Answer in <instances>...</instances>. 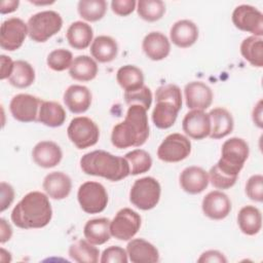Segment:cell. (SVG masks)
<instances>
[{
  "label": "cell",
  "mask_w": 263,
  "mask_h": 263,
  "mask_svg": "<svg viewBox=\"0 0 263 263\" xmlns=\"http://www.w3.org/2000/svg\"><path fill=\"white\" fill-rule=\"evenodd\" d=\"M52 218L48 195L40 191L27 193L13 208L11 221L22 229L45 227Z\"/></svg>",
  "instance_id": "obj_1"
},
{
  "label": "cell",
  "mask_w": 263,
  "mask_h": 263,
  "mask_svg": "<svg viewBox=\"0 0 263 263\" xmlns=\"http://www.w3.org/2000/svg\"><path fill=\"white\" fill-rule=\"evenodd\" d=\"M149 137L147 110L140 105H130L123 121L117 123L111 134V142L118 149L142 146Z\"/></svg>",
  "instance_id": "obj_2"
},
{
  "label": "cell",
  "mask_w": 263,
  "mask_h": 263,
  "mask_svg": "<svg viewBox=\"0 0 263 263\" xmlns=\"http://www.w3.org/2000/svg\"><path fill=\"white\" fill-rule=\"evenodd\" d=\"M83 173L105 178L112 182L120 181L129 175V165L124 157L115 156L104 150H95L80 159Z\"/></svg>",
  "instance_id": "obj_3"
},
{
  "label": "cell",
  "mask_w": 263,
  "mask_h": 263,
  "mask_svg": "<svg viewBox=\"0 0 263 263\" xmlns=\"http://www.w3.org/2000/svg\"><path fill=\"white\" fill-rule=\"evenodd\" d=\"M250 149L248 143L241 138H230L226 140L221 149V158L216 163L225 173L238 177L249 157Z\"/></svg>",
  "instance_id": "obj_4"
},
{
  "label": "cell",
  "mask_w": 263,
  "mask_h": 263,
  "mask_svg": "<svg viewBox=\"0 0 263 263\" xmlns=\"http://www.w3.org/2000/svg\"><path fill=\"white\" fill-rule=\"evenodd\" d=\"M28 35L35 42H45L59 33L63 27V18L53 10H44L33 14L28 21Z\"/></svg>",
  "instance_id": "obj_5"
},
{
  "label": "cell",
  "mask_w": 263,
  "mask_h": 263,
  "mask_svg": "<svg viewBox=\"0 0 263 263\" xmlns=\"http://www.w3.org/2000/svg\"><path fill=\"white\" fill-rule=\"evenodd\" d=\"M161 187L153 177H144L135 181L129 192L130 202L142 211L156 206L160 199Z\"/></svg>",
  "instance_id": "obj_6"
},
{
  "label": "cell",
  "mask_w": 263,
  "mask_h": 263,
  "mask_svg": "<svg viewBox=\"0 0 263 263\" xmlns=\"http://www.w3.org/2000/svg\"><path fill=\"white\" fill-rule=\"evenodd\" d=\"M67 134L70 141L78 149L96 145L100 138V129L97 123L85 116L73 118L67 128Z\"/></svg>",
  "instance_id": "obj_7"
},
{
  "label": "cell",
  "mask_w": 263,
  "mask_h": 263,
  "mask_svg": "<svg viewBox=\"0 0 263 263\" xmlns=\"http://www.w3.org/2000/svg\"><path fill=\"white\" fill-rule=\"evenodd\" d=\"M77 199L82 211L85 213L99 214L107 206L108 193L101 183L88 181L80 185Z\"/></svg>",
  "instance_id": "obj_8"
},
{
  "label": "cell",
  "mask_w": 263,
  "mask_h": 263,
  "mask_svg": "<svg viewBox=\"0 0 263 263\" xmlns=\"http://www.w3.org/2000/svg\"><path fill=\"white\" fill-rule=\"evenodd\" d=\"M140 215L132 209L124 208L117 212L116 216L110 221V233L119 240L132 239L141 227Z\"/></svg>",
  "instance_id": "obj_9"
},
{
  "label": "cell",
  "mask_w": 263,
  "mask_h": 263,
  "mask_svg": "<svg viewBox=\"0 0 263 263\" xmlns=\"http://www.w3.org/2000/svg\"><path fill=\"white\" fill-rule=\"evenodd\" d=\"M191 152L190 140L182 134H171L161 142L157 149V156L165 162H179L189 156Z\"/></svg>",
  "instance_id": "obj_10"
},
{
  "label": "cell",
  "mask_w": 263,
  "mask_h": 263,
  "mask_svg": "<svg viewBox=\"0 0 263 263\" xmlns=\"http://www.w3.org/2000/svg\"><path fill=\"white\" fill-rule=\"evenodd\" d=\"M233 25L253 36L262 37L263 35V14L256 7L248 4H241L235 7L232 12Z\"/></svg>",
  "instance_id": "obj_11"
},
{
  "label": "cell",
  "mask_w": 263,
  "mask_h": 263,
  "mask_svg": "<svg viewBox=\"0 0 263 263\" xmlns=\"http://www.w3.org/2000/svg\"><path fill=\"white\" fill-rule=\"evenodd\" d=\"M28 35V26L18 17L5 20L0 29V45L2 49L14 51L18 49Z\"/></svg>",
  "instance_id": "obj_12"
},
{
  "label": "cell",
  "mask_w": 263,
  "mask_h": 263,
  "mask_svg": "<svg viewBox=\"0 0 263 263\" xmlns=\"http://www.w3.org/2000/svg\"><path fill=\"white\" fill-rule=\"evenodd\" d=\"M41 100L28 93L14 96L9 103V110L14 119L21 122H33L37 120Z\"/></svg>",
  "instance_id": "obj_13"
},
{
  "label": "cell",
  "mask_w": 263,
  "mask_h": 263,
  "mask_svg": "<svg viewBox=\"0 0 263 263\" xmlns=\"http://www.w3.org/2000/svg\"><path fill=\"white\" fill-rule=\"evenodd\" d=\"M183 132L194 140H202L210 136L211 119L202 110H191L183 118Z\"/></svg>",
  "instance_id": "obj_14"
},
{
  "label": "cell",
  "mask_w": 263,
  "mask_h": 263,
  "mask_svg": "<svg viewBox=\"0 0 263 263\" xmlns=\"http://www.w3.org/2000/svg\"><path fill=\"white\" fill-rule=\"evenodd\" d=\"M203 214L212 220H223L231 211L230 198L222 191L209 192L201 203Z\"/></svg>",
  "instance_id": "obj_15"
},
{
  "label": "cell",
  "mask_w": 263,
  "mask_h": 263,
  "mask_svg": "<svg viewBox=\"0 0 263 263\" xmlns=\"http://www.w3.org/2000/svg\"><path fill=\"white\" fill-rule=\"evenodd\" d=\"M186 106L191 110L208 109L213 102V91L209 85L201 81H192L184 88Z\"/></svg>",
  "instance_id": "obj_16"
},
{
  "label": "cell",
  "mask_w": 263,
  "mask_h": 263,
  "mask_svg": "<svg viewBox=\"0 0 263 263\" xmlns=\"http://www.w3.org/2000/svg\"><path fill=\"white\" fill-rule=\"evenodd\" d=\"M32 157L37 165L50 168L61 162L63 152L57 143L52 141H41L33 148Z\"/></svg>",
  "instance_id": "obj_17"
},
{
  "label": "cell",
  "mask_w": 263,
  "mask_h": 263,
  "mask_svg": "<svg viewBox=\"0 0 263 263\" xmlns=\"http://www.w3.org/2000/svg\"><path fill=\"white\" fill-rule=\"evenodd\" d=\"M91 92L83 85H70L64 93V103L66 107L74 114L84 113L91 104Z\"/></svg>",
  "instance_id": "obj_18"
},
{
  "label": "cell",
  "mask_w": 263,
  "mask_h": 263,
  "mask_svg": "<svg viewBox=\"0 0 263 263\" xmlns=\"http://www.w3.org/2000/svg\"><path fill=\"white\" fill-rule=\"evenodd\" d=\"M180 185L189 194H198L209 185V174L199 166H188L180 175Z\"/></svg>",
  "instance_id": "obj_19"
},
{
  "label": "cell",
  "mask_w": 263,
  "mask_h": 263,
  "mask_svg": "<svg viewBox=\"0 0 263 263\" xmlns=\"http://www.w3.org/2000/svg\"><path fill=\"white\" fill-rule=\"evenodd\" d=\"M142 48L150 60L161 61L170 54L171 43L161 32H150L144 37Z\"/></svg>",
  "instance_id": "obj_20"
},
{
  "label": "cell",
  "mask_w": 263,
  "mask_h": 263,
  "mask_svg": "<svg viewBox=\"0 0 263 263\" xmlns=\"http://www.w3.org/2000/svg\"><path fill=\"white\" fill-rule=\"evenodd\" d=\"M43 189L52 199H64L68 197L72 189L70 177L63 172H52L45 176L43 180Z\"/></svg>",
  "instance_id": "obj_21"
},
{
  "label": "cell",
  "mask_w": 263,
  "mask_h": 263,
  "mask_svg": "<svg viewBox=\"0 0 263 263\" xmlns=\"http://www.w3.org/2000/svg\"><path fill=\"white\" fill-rule=\"evenodd\" d=\"M127 257L133 263H155L159 261L156 247L143 238L132 239L126 246Z\"/></svg>",
  "instance_id": "obj_22"
},
{
  "label": "cell",
  "mask_w": 263,
  "mask_h": 263,
  "mask_svg": "<svg viewBox=\"0 0 263 263\" xmlns=\"http://www.w3.org/2000/svg\"><path fill=\"white\" fill-rule=\"evenodd\" d=\"M170 37L176 46L187 48L197 41L198 28L192 21L181 20L172 26Z\"/></svg>",
  "instance_id": "obj_23"
},
{
  "label": "cell",
  "mask_w": 263,
  "mask_h": 263,
  "mask_svg": "<svg viewBox=\"0 0 263 263\" xmlns=\"http://www.w3.org/2000/svg\"><path fill=\"white\" fill-rule=\"evenodd\" d=\"M211 119V133L212 139H222L228 136L233 130L234 121L232 115L224 108H214L209 113Z\"/></svg>",
  "instance_id": "obj_24"
},
{
  "label": "cell",
  "mask_w": 263,
  "mask_h": 263,
  "mask_svg": "<svg viewBox=\"0 0 263 263\" xmlns=\"http://www.w3.org/2000/svg\"><path fill=\"white\" fill-rule=\"evenodd\" d=\"M66 120V111L64 107L53 101H42L40 103L37 121L49 126L58 127L64 124Z\"/></svg>",
  "instance_id": "obj_25"
},
{
  "label": "cell",
  "mask_w": 263,
  "mask_h": 263,
  "mask_svg": "<svg viewBox=\"0 0 263 263\" xmlns=\"http://www.w3.org/2000/svg\"><path fill=\"white\" fill-rule=\"evenodd\" d=\"M66 37L71 47L81 50L89 46L90 42L92 41L93 31L90 25L87 23L77 21L69 26Z\"/></svg>",
  "instance_id": "obj_26"
},
{
  "label": "cell",
  "mask_w": 263,
  "mask_h": 263,
  "mask_svg": "<svg viewBox=\"0 0 263 263\" xmlns=\"http://www.w3.org/2000/svg\"><path fill=\"white\" fill-rule=\"evenodd\" d=\"M86 240L95 246L104 245L110 239V220L107 218H97L88 220L83 228Z\"/></svg>",
  "instance_id": "obj_27"
},
{
  "label": "cell",
  "mask_w": 263,
  "mask_h": 263,
  "mask_svg": "<svg viewBox=\"0 0 263 263\" xmlns=\"http://www.w3.org/2000/svg\"><path fill=\"white\" fill-rule=\"evenodd\" d=\"M90 53L92 58L100 63L112 62L116 59L118 53L117 42L110 36H98L91 42Z\"/></svg>",
  "instance_id": "obj_28"
},
{
  "label": "cell",
  "mask_w": 263,
  "mask_h": 263,
  "mask_svg": "<svg viewBox=\"0 0 263 263\" xmlns=\"http://www.w3.org/2000/svg\"><path fill=\"white\" fill-rule=\"evenodd\" d=\"M181 109L168 101H156L152 111V121L154 125L161 129L170 128L176 122Z\"/></svg>",
  "instance_id": "obj_29"
},
{
  "label": "cell",
  "mask_w": 263,
  "mask_h": 263,
  "mask_svg": "<svg viewBox=\"0 0 263 263\" xmlns=\"http://www.w3.org/2000/svg\"><path fill=\"white\" fill-rule=\"evenodd\" d=\"M97 62L88 55L76 57L69 68L70 76L77 81H90L96 78L98 74Z\"/></svg>",
  "instance_id": "obj_30"
},
{
  "label": "cell",
  "mask_w": 263,
  "mask_h": 263,
  "mask_svg": "<svg viewBox=\"0 0 263 263\" xmlns=\"http://www.w3.org/2000/svg\"><path fill=\"white\" fill-rule=\"evenodd\" d=\"M237 223L241 232L247 235L259 233L262 227V215L260 210L254 205L241 208L237 215Z\"/></svg>",
  "instance_id": "obj_31"
},
{
  "label": "cell",
  "mask_w": 263,
  "mask_h": 263,
  "mask_svg": "<svg viewBox=\"0 0 263 263\" xmlns=\"http://www.w3.org/2000/svg\"><path fill=\"white\" fill-rule=\"evenodd\" d=\"M116 80L124 91H132L144 85V74L140 68L134 65H125L118 69Z\"/></svg>",
  "instance_id": "obj_32"
},
{
  "label": "cell",
  "mask_w": 263,
  "mask_h": 263,
  "mask_svg": "<svg viewBox=\"0 0 263 263\" xmlns=\"http://www.w3.org/2000/svg\"><path fill=\"white\" fill-rule=\"evenodd\" d=\"M240 53L252 66L261 68L263 66V40L261 37L250 36L242 40Z\"/></svg>",
  "instance_id": "obj_33"
},
{
  "label": "cell",
  "mask_w": 263,
  "mask_h": 263,
  "mask_svg": "<svg viewBox=\"0 0 263 263\" xmlns=\"http://www.w3.org/2000/svg\"><path fill=\"white\" fill-rule=\"evenodd\" d=\"M100 251L86 239H79L69 248V256L78 263H97Z\"/></svg>",
  "instance_id": "obj_34"
},
{
  "label": "cell",
  "mask_w": 263,
  "mask_h": 263,
  "mask_svg": "<svg viewBox=\"0 0 263 263\" xmlns=\"http://www.w3.org/2000/svg\"><path fill=\"white\" fill-rule=\"evenodd\" d=\"M35 81V70L31 64L26 61L18 60L14 62L13 70L8 78V82L17 88H26Z\"/></svg>",
  "instance_id": "obj_35"
},
{
  "label": "cell",
  "mask_w": 263,
  "mask_h": 263,
  "mask_svg": "<svg viewBox=\"0 0 263 263\" xmlns=\"http://www.w3.org/2000/svg\"><path fill=\"white\" fill-rule=\"evenodd\" d=\"M79 15L87 22H97L103 18L107 11L105 0H80L77 5Z\"/></svg>",
  "instance_id": "obj_36"
},
{
  "label": "cell",
  "mask_w": 263,
  "mask_h": 263,
  "mask_svg": "<svg viewBox=\"0 0 263 263\" xmlns=\"http://www.w3.org/2000/svg\"><path fill=\"white\" fill-rule=\"evenodd\" d=\"M129 165V175L137 176L148 172L152 166L150 154L143 149H135L124 155Z\"/></svg>",
  "instance_id": "obj_37"
},
{
  "label": "cell",
  "mask_w": 263,
  "mask_h": 263,
  "mask_svg": "<svg viewBox=\"0 0 263 263\" xmlns=\"http://www.w3.org/2000/svg\"><path fill=\"white\" fill-rule=\"evenodd\" d=\"M138 14L147 22L160 20L165 12V4L161 0H140L137 7Z\"/></svg>",
  "instance_id": "obj_38"
},
{
  "label": "cell",
  "mask_w": 263,
  "mask_h": 263,
  "mask_svg": "<svg viewBox=\"0 0 263 263\" xmlns=\"http://www.w3.org/2000/svg\"><path fill=\"white\" fill-rule=\"evenodd\" d=\"M73 62V54L70 50L65 48H58L52 50L46 60L48 67L53 71H64L69 69Z\"/></svg>",
  "instance_id": "obj_39"
},
{
  "label": "cell",
  "mask_w": 263,
  "mask_h": 263,
  "mask_svg": "<svg viewBox=\"0 0 263 263\" xmlns=\"http://www.w3.org/2000/svg\"><path fill=\"white\" fill-rule=\"evenodd\" d=\"M124 100L125 103L129 106L140 105L146 110H149L152 104V92L148 86L143 85L136 90L124 91Z\"/></svg>",
  "instance_id": "obj_40"
},
{
  "label": "cell",
  "mask_w": 263,
  "mask_h": 263,
  "mask_svg": "<svg viewBox=\"0 0 263 263\" xmlns=\"http://www.w3.org/2000/svg\"><path fill=\"white\" fill-rule=\"evenodd\" d=\"M237 180V177L231 176L222 171L217 164L213 165L209 172V181L217 189H229Z\"/></svg>",
  "instance_id": "obj_41"
},
{
  "label": "cell",
  "mask_w": 263,
  "mask_h": 263,
  "mask_svg": "<svg viewBox=\"0 0 263 263\" xmlns=\"http://www.w3.org/2000/svg\"><path fill=\"white\" fill-rule=\"evenodd\" d=\"M156 101H168L174 103L180 109L182 108V93L181 89L176 84H164L157 88L155 93Z\"/></svg>",
  "instance_id": "obj_42"
},
{
  "label": "cell",
  "mask_w": 263,
  "mask_h": 263,
  "mask_svg": "<svg viewBox=\"0 0 263 263\" xmlns=\"http://www.w3.org/2000/svg\"><path fill=\"white\" fill-rule=\"evenodd\" d=\"M246 193L251 200L261 202L263 200V176L253 175L246 184Z\"/></svg>",
  "instance_id": "obj_43"
},
{
  "label": "cell",
  "mask_w": 263,
  "mask_h": 263,
  "mask_svg": "<svg viewBox=\"0 0 263 263\" xmlns=\"http://www.w3.org/2000/svg\"><path fill=\"white\" fill-rule=\"evenodd\" d=\"M127 261L126 251L118 246H111L105 249L101 257L102 263H126Z\"/></svg>",
  "instance_id": "obj_44"
},
{
  "label": "cell",
  "mask_w": 263,
  "mask_h": 263,
  "mask_svg": "<svg viewBox=\"0 0 263 263\" xmlns=\"http://www.w3.org/2000/svg\"><path fill=\"white\" fill-rule=\"evenodd\" d=\"M136 4L135 0H113L111 2V8L115 14L126 16L135 10Z\"/></svg>",
  "instance_id": "obj_45"
},
{
  "label": "cell",
  "mask_w": 263,
  "mask_h": 263,
  "mask_svg": "<svg viewBox=\"0 0 263 263\" xmlns=\"http://www.w3.org/2000/svg\"><path fill=\"white\" fill-rule=\"evenodd\" d=\"M0 190H1L0 212H4L6 209L10 206V204L14 199V190L10 184H7L5 182H1Z\"/></svg>",
  "instance_id": "obj_46"
},
{
  "label": "cell",
  "mask_w": 263,
  "mask_h": 263,
  "mask_svg": "<svg viewBox=\"0 0 263 263\" xmlns=\"http://www.w3.org/2000/svg\"><path fill=\"white\" fill-rule=\"evenodd\" d=\"M199 263H205V262H210V263H226L227 259L225 258V256L216 250H209L203 252L200 257L197 260Z\"/></svg>",
  "instance_id": "obj_47"
},
{
  "label": "cell",
  "mask_w": 263,
  "mask_h": 263,
  "mask_svg": "<svg viewBox=\"0 0 263 263\" xmlns=\"http://www.w3.org/2000/svg\"><path fill=\"white\" fill-rule=\"evenodd\" d=\"M1 61V72H0V78L2 80L8 79L12 73L14 62L11 60L10 57H7L5 54H1L0 57Z\"/></svg>",
  "instance_id": "obj_48"
},
{
  "label": "cell",
  "mask_w": 263,
  "mask_h": 263,
  "mask_svg": "<svg viewBox=\"0 0 263 263\" xmlns=\"http://www.w3.org/2000/svg\"><path fill=\"white\" fill-rule=\"evenodd\" d=\"M12 228L5 219H0V242L4 243L11 238Z\"/></svg>",
  "instance_id": "obj_49"
},
{
  "label": "cell",
  "mask_w": 263,
  "mask_h": 263,
  "mask_svg": "<svg viewBox=\"0 0 263 263\" xmlns=\"http://www.w3.org/2000/svg\"><path fill=\"white\" fill-rule=\"evenodd\" d=\"M18 5H20V1H17V0L2 1L1 4H0V12L2 14L13 12V11H15L17 9Z\"/></svg>",
  "instance_id": "obj_50"
},
{
  "label": "cell",
  "mask_w": 263,
  "mask_h": 263,
  "mask_svg": "<svg viewBox=\"0 0 263 263\" xmlns=\"http://www.w3.org/2000/svg\"><path fill=\"white\" fill-rule=\"evenodd\" d=\"M253 121L258 127H262V100L258 102L253 110Z\"/></svg>",
  "instance_id": "obj_51"
},
{
  "label": "cell",
  "mask_w": 263,
  "mask_h": 263,
  "mask_svg": "<svg viewBox=\"0 0 263 263\" xmlns=\"http://www.w3.org/2000/svg\"><path fill=\"white\" fill-rule=\"evenodd\" d=\"M31 3H33V4H38V5H44V4H51V3H53V2H33V1H31Z\"/></svg>",
  "instance_id": "obj_52"
}]
</instances>
